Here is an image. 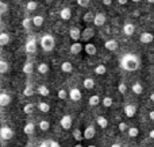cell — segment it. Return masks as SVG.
<instances>
[{"label": "cell", "mask_w": 154, "mask_h": 147, "mask_svg": "<svg viewBox=\"0 0 154 147\" xmlns=\"http://www.w3.org/2000/svg\"><path fill=\"white\" fill-rule=\"evenodd\" d=\"M139 65H141L139 58L131 53L125 54V56L120 58V68L125 69L126 72H134V70H137L139 68Z\"/></svg>", "instance_id": "1"}, {"label": "cell", "mask_w": 154, "mask_h": 147, "mask_svg": "<svg viewBox=\"0 0 154 147\" xmlns=\"http://www.w3.org/2000/svg\"><path fill=\"white\" fill-rule=\"evenodd\" d=\"M54 46H56V40H54L53 35L45 34L42 38H41V47H42L43 51L50 53V51L54 50Z\"/></svg>", "instance_id": "2"}, {"label": "cell", "mask_w": 154, "mask_h": 147, "mask_svg": "<svg viewBox=\"0 0 154 147\" xmlns=\"http://www.w3.org/2000/svg\"><path fill=\"white\" fill-rule=\"evenodd\" d=\"M12 138H14V131L11 127H8V126L0 127V139L7 142V140H11Z\"/></svg>", "instance_id": "3"}, {"label": "cell", "mask_w": 154, "mask_h": 147, "mask_svg": "<svg viewBox=\"0 0 154 147\" xmlns=\"http://www.w3.org/2000/svg\"><path fill=\"white\" fill-rule=\"evenodd\" d=\"M24 50H26V53L29 54V56L37 53V40H35V38H30V39L27 40L26 46H24Z\"/></svg>", "instance_id": "4"}, {"label": "cell", "mask_w": 154, "mask_h": 147, "mask_svg": "<svg viewBox=\"0 0 154 147\" xmlns=\"http://www.w3.org/2000/svg\"><path fill=\"white\" fill-rule=\"evenodd\" d=\"M11 104V96L5 92H2L0 93V108H4V107H8Z\"/></svg>", "instance_id": "5"}, {"label": "cell", "mask_w": 154, "mask_h": 147, "mask_svg": "<svg viewBox=\"0 0 154 147\" xmlns=\"http://www.w3.org/2000/svg\"><path fill=\"white\" fill-rule=\"evenodd\" d=\"M123 112H125V115L127 116V118H134L137 113V107L134 104H128L123 108Z\"/></svg>", "instance_id": "6"}, {"label": "cell", "mask_w": 154, "mask_h": 147, "mask_svg": "<svg viewBox=\"0 0 154 147\" xmlns=\"http://www.w3.org/2000/svg\"><path fill=\"white\" fill-rule=\"evenodd\" d=\"M60 124H61V127L64 130H69L70 127H72V118H70L69 115L62 116L61 120H60Z\"/></svg>", "instance_id": "7"}, {"label": "cell", "mask_w": 154, "mask_h": 147, "mask_svg": "<svg viewBox=\"0 0 154 147\" xmlns=\"http://www.w3.org/2000/svg\"><path fill=\"white\" fill-rule=\"evenodd\" d=\"M69 37L70 39H73L75 42L81 39V31H80V28H77V27H72V28L69 30Z\"/></svg>", "instance_id": "8"}, {"label": "cell", "mask_w": 154, "mask_h": 147, "mask_svg": "<svg viewBox=\"0 0 154 147\" xmlns=\"http://www.w3.org/2000/svg\"><path fill=\"white\" fill-rule=\"evenodd\" d=\"M104 23H106V15H104V14L99 12L93 16V24H95V26H103Z\"/></svg>", "instance_id": "9"}, {"label": "cell", "mask_w": 154, "mask_h": 147, "mask_svg": "<svg viewBox=\"0 0 154 147\" xmlns=\"http://www.w3.org/2000/svg\"><path fill=\"white\" fill-rule=\"evenodd\" d=\"M69 99L72 100V101H79V100H81V92H80V89L77 88H72L69 91Z\"/></svg>", "instance_id": "10"}, {"label": "cell", "mask_w": 154, "mask_h": 147, "mask_svg": "<svg viewBox=\"0 0 154 147\" xmlns=\"http://www.w3.org/2000/svg\"><path fill=\"white\" fill-rule=\"evenodd\" d=\"M93 35H95V31H93L92 27H87L84 31H81V39L82 40H89Z\"/></svg>", "instance_id": "11"}, {"label": "cell", "mask_w": 154, "mask_h": 147, "mask_svg": "<svg viewBox=\"0 0 154 147\" xmlns=\"http://www.w3.org/2000/svg\"><path fill=\"white\" fill-rule=\"evenodd\" d=\"M96 131H95V127L93 126H88L87 128H85V131L82 132V136H84V139H92L93 136H95Z\"/></svg>", "instance_id": "12"}, {"label": "cell", "mask_w": 154, "mask_h": 147, "mask_svg": "<svg viewBox=\"0 0 154 147\" xmlns=\"http://www.w3.org/2000/svg\"><path fill=\"white\" fill-rule=\"evenodd\" d=\"M139 40L142 43H152L154 40V35L152 32H142L141 37H139Z\"/></svg>", "instance_id": "13"}, {"label": "cell", "mask_w": 154, "mask_h": 147, "mask_svg": "<svg viewBox=\"0 0 154 147\" xmlns=\"http://www.w3.org/2000/svg\"><path fill=\"white\" fill-rule=\"evenodd\" d=\"M60 18H61L62 20H69V19L72 18V11H70V8H68V7L62 8V10L60 11Z\"/></svg>", "instance_id": "14"}, {"label": "cell", "mask_w": 154, "mask_h": 147, "mask_svg": "<svg viewBox=\"0 0 154 147\" xmlns=\"http://www.w3.org/2000/svg\"><path fill=\"white\" fill-rule=\"evenodd\" d=\"M104 47L109 51H115V50H118V42L115 39H109L104 43Z\"/></svg>", "instance_id": "15"}, {"label": "cell", "mask_w": 154, "mask_h": 147, "mask_svg": "<svg viewBox=\"0 0 154 147\" xmlns=\"http://www.w3.org/2000/svg\"><path fill=\"white\" fill-rule=\"evenodd\" d=\"M84 50H85V53L88 54V56H95L96 54V46L93 45V43H87V45L84 46Z\"/></svg>", "instance_id": "16"}, {"label": "cell", "mask_w": 154, "mask_h": 147, "mask_svg": "<svg viewBox=\"0 0 154 147\" xmlns=\"http://www.w3.org/2000/svg\"><path fill=\"white\" fill-rule=\"evenodd\" d=\"M134 31H135V27H134V24H131V23H126L125 26H123V32H125L126 35H133L134 34Z\"/></svg>", "instance_id": "17"}, {"label": "cell", "mask_w": 154, "mask_h": 147, "mask_svg": "<svg viewBox=\"0 0 154 147\" xmlns=\"http://www.w3.org/2000/svg\"><path fill=\"white\" fill-rule=\"evenodd\" d=\"M23 131H24V134H26V135H32V134H34V131H35V124L31 123V122H29V123L24 126Z\"/></svg>", "instance_id": "18"}, {"label": "cell", "mask_w": 154, "mask_h": 147, "mask_svg": "<svg viewBox=\"0 0 154 147\" xmlns=\"http://www.w3.org/2000/svg\"><path fill=\"white\" fill-rule=\"evenodd\" d=\"M11 38L7 32H0V46H7L10 43Z\"/></svg>", "instance_id": "19"}, {"label": "cell", "mask_w": 154, "mask_h": 147, "mask_svg": "<svg viewBox=\"0 0 154 147\" xmlns=\"http://www.w3.org/2000/svg\"><path fill=\"white\" fill-rule=\"evenodd\" d=\"M82 49H84V46H82L81 43H80V42H75L72 46H70V53H72V54H79Z\"/></svg>", "instance_id": "20"}, {"label": "cell", "mask_w": 154, "mask_h": 147, "mask_svg": "<svg viewBox=\"0 0 154 147\" xmlns=\"http://www.w3.org/2000/svg\"><path fill=\"white\" fill-rule=\"evenodd\" d=\"M37 93H38V94H41V96H43V97H46V96H49V94H50V91H49L48 86H45V85H39V86L37 88Z\"/></svg>", "instance_id": "21"}, {"label": "cell", "mask_w": 154, "mask_h": 147, "mask_svg": "<svg viewBox=\"0 0 154 147\" xmlns=\"http://www.w3.org/2000/svg\"><path fill=\"white\" fill-rule=\"evenodd\" d=\"M61 70H62L64 73H72V72H73V65L70 64L69 61L62 62V65H61Z\"/></svg>", "instance_id": "22"}, {"label": "cell", "mask_w": 154, "mask_h": 147, "mask_svg": "<svg viewBox=\"0 0 154 147\" xmlns=\"http://www.w3.org/2000/svg\"><path fill=\"white\" fill-rule=\"evenodd\" d=\"M32 26H35V27H41L43 24V16L42 15H35V16H32Z\"/></svg>", "instance_id": "23"}, {"label": "cell", "mask_w": 154, "mask_h": 147, "mask_svg": "<svg viewBox=\"0 0 154 147\" xmlns=\"http://www.w3.org/2000/svg\"><path fill=\"white\" fill-rule=\"evenodd\" d=\"M10 70V65L7 61L4 59H0V74H5V73Z\"/></svg>", "instance_id": "24"}, {"label": "cell", "mask_w": 154, "mask_h": 147, "mask_svg": "<svg viewBox=\"0 0 154 147\" xmlns=\"http://www.w3.org/2000/svg\"><path fill=\"white\" fill-rule=\"evenodd\" d=\"M37 70L39 74H46V73L49 72V65L45 64V62H41V64L37 66Z\"/></svg>", "instance_id": "25"}, {"label": "cell", "mask_w": 154, "mask_h": 147, "mask_svg": "<svg viewBox=\"0 0 154 147\" xmlns=\"http://www.w3.org/2000/svg\"><path fill=\"white\" fill-rule=\"evenodd\" d=\"M32 72H34V65H32V62H26V64L23 65V73L24 74H31Z\"/></svg>", "instance_id": "26"}, {"label": "cell", "mask_w": 154, "mask_h": 147, "mask_svg": "<svg viewBox=\"0 0 154 147\" xmlns=\"http://www.w3.org/2000/svg\"><path fill=\"white\" fill-rule=\"evenodd\" d=\"M100 97L97 96V94H93V96H91L89 97V100H88V103H89V105L91 107H95V105H97V104H100Z\"/></svg>", "instance_id": "27"}, {"label": "cell", "mask_w": 154, "mask_h": 147, "mask_svg": "<svg viewBox=\"0 0 154 147\" xmlns=\"http://www.w3.org/2000/svg\"><path fill=\"white\" fill-rule=\"evenodd\" d=\"M82 84H84V88L85 89H92L93 86H95V80H93V78H91V77H87Z\"/></svg>", "instance_id": "28"}, {"label": "cell", "mask_w": 154, "mask_h": 147, "mask_svg": "<svg viewBox=\"0 0 154 147\" xmlns=\"http://www.w3.org/2000/svg\"><path fill=\"white\" fill-rule=\"evenodd\" d=\"M38 110L41 111V112H49L50 111V105L48 104V103H45V101H39L38 103Z\"/></svg>", "instance_id": "29"}, {"label": "cell", "mask_w": 154, "mask_h": 147, "mask_svg": "<svg viewBox=\"0 0 154 147\" xmlns=\"http://www.w3.org/2000/svg\"><path fill=\"white\" fill-rule=\"evenodd\" d=\"M37 7H38V3L34 2V0H30V2H27V4H26V10L29 11V12L35 11L37 10Z\"/></svg>", "instance_id": "30"}, {"label": "cell", "mask_w": 154, "mask_h": 147, "mask_svg": "<svg viewBox=\"0 0 154 147\" xmlns=\"http://www.w3.org/2000/svg\"><path fill=\"white\" fill-rule=\"evenodd\" d=\"M38 127H39L41 131H48V130L50 128V123H49L48 120H41L39 123H38Z\"/></svg>", "instance_id": "31"}, {"label": "cell", "mask_w": 154, "mask_h": 147, "mask_svg": "<svg viewBox=\"0 0 154 147\" xmlns=\"http://www.w3.org/2000/svg\"><path fill=\"white\" fill-rule=\"evenodd\" d=\"M96 122H97V124L101 127V128H107V127H108V122H107V119L103 118V116H99Z\"/></svg>", "instance_id": "32"}, {"label": "cell", "mask_w": 154, "mask_h": 147, "mask_svg": "<svg viewBox=\"0 0 154 147\" xmlns=\"http://www.w3.org/2000/svg\"><path fill=\"white\" fill-rule=\"evenodd\" d=\"M73 138H75V140H77V142H81V140L84 139V136H82V132L80 131L79 128H76L75 131H73Z\"/></svg>", "instance_id": "33"}, {"label": "cell", "mask_w": 154, "mask_h": 147, "mask_svg": "<svg viewBox=\"0 0 154 147\" xmlns=\"http://www.w3.org/2000/svg\"><path fill=\"white\" fill-rule=\"evenodd\" d=\"M106 72H107V68L104 66V65H97V66H96V69H95V73H96V74H99V76L106 74Z\"/></svg>", "instance_id": "34"}, {"label": "cell", "mask_w": 154, "mask_h": 147, "mask_svg": "<svg viewBox=\"0 0 154 147\" xmlns=\"http://www.w3.org/2000/svg\"><path fill=\"white\" fill-rule=\"evenodd\" d=\"M31 24H32L31 18H24L23 20H22V26L24 27V30H29L30 27H31Z\"/></svg>", "instance_id": "35"}, {"label": "cell", "mask_w": 154, "mask_h": 147, "mask_svg": "<svg viewBox=\"0 0 154 147\" xmlns=\"http://www.w3.org/2000/svg\"><path fill=\"white\" fill-rule=\"evenodd\" d=\"M133 92H134L135 94H141L142 92H143V88H142L141 84L137 82V84H134V85H133Z\"/></svg>", "instance_id": "36"}, {"label": "cell", "mask_w": 154, "mask_h": 147, "mask_svg": "<svg viewBox=\"0 0 154 147\" xmlns=\"http://www.w3.org/2000/svg\"><path fill=\"white\" fill-rule=\"evenodd\" d=\"M23 94H24V96H27V97L32 96V94H34V89H32V86L31 85H27L26 88H24V91H23Z\"/></svg>", "instance_id": "37"}, {"label": "cell", "mask_w": 154, "mask_h": 147, "mask_svg": "<svg viewBox=\"0 0 154 147\" xmlns=\"http://www.w3.org/2000/svg\"><path fill=\"white\" fill-rule=\"evenodd\" d=\"M32 111H34V104H31V103H29V104H26L23 107V112L27 113V115H30Z\"/></svg>", "instance_id": "38"}, {"label": "cell", "mask_w": 154, "mask_h": 147, "mask_svg": "<svg viewBox=\"0 0 154 147\" xmlns=\"http://www.w3.org/2000/svg\"><path fill=\"white\" fill-rule=\"evenodd\" d=\"M127 131H128V135H130L131 138L138 136V134H139V131H138V128H137V127H131V128H128Z\"/></svg>", "instance_id": "39"}, {"label": "cell", "mask_w": 154, "mask_h": 147, "mask_svg": "<svg viewBox=\"0 0 154 147\" xmlns=\"http://www.w3.org/2000/svg\"><path fill=\"white\" fill-rule=\"evenodd\" d=\"M101 104H103L106 108H109L112 105V99L111 97H104V99L101 100Z\"/></svg>", "instance_id": "40"}, {"label": "cell", "mask_w": 154, "mask_h": 147, "mask_svg": "<svg viewBox=\"0 0 154 147\" xmlns=\"http://www.w3.org/2000/svg\"><path fill=\"white\" fill-rule=\"evenodd\" d=\"M93 16L95 15H93L92 12H87L84 15V22L85 23H91V22H93Z\"/></svg>", "instance_id": "41"}, {"label": "cell", "mask_w": 154, "mask_h": 147, "mask_svg": "<svg viewBox=\"0 0 154 147\" xmlns=\"http://www.w3.org/2000/svg\"><path fill=\"white\" fill-rule=\"evenodd\" d=\"M66 97H68V92L65 91V89H60V91H58V99L65 100Z\"/></svg>", "instance_id": "42"}, {"label": "cell", "mask_w": 154, "mask_h": 147, "mask_svg": "<svg viewBox=\"0 0 154 147\" xmlns=\"http://www.w3.org/2000/svg\"><path fill=\"white\" fill-rule=\"evenodd\" d=\"M8 11V7H7V4L5 3H3V2H0V15H3V14H5Z\"/></svg>", "instance_id": "43"}, {"label": "cell", "mask_w": 154, "mask_h": 147, "mask_svg": "<svg viewBox=\"0 0 154 147\" xmlns=\"http://www.w3.org/2000/svg\"><path fill=\"white\" fill-rule=\"evenodd\" d=\"M127 130H128V127H127V124H126L125 122H122V123H119V131L125 132V131H127Z\"/></svg>", "instance_id": "44"}, {"label": "cell", "mask_w": 154, "mask_h": 147, "mask_svg": "<svg viewBox=\"0 0 154 147\" xmlns=\"http://www.w3.org/2000/svg\"><path fill=\"white\" fill-rule=\"evenodd\" d=\"M118 89H119L120 93H126V91H127V86H126V84H119Z\"/></svg>", "instance_id": "45"}, {"label": "cell", "mask_w": 154, "mask_h": 147, "mask_svg": "<svg viewBox=\"0 0 154 147\" xmlns=\"http://www.w3.org/2000/svg\"><path fill=\"white\" fill-rule=\"evenodd\" d=\"M89 2L91 0H77V3H79L81 7H87V5L89 4Z\"/></svg>", "instance_id": "46"}, {"label": "cell", "mask_w": 154, "mask_h": 147, "mask_svg": "<svg viewBox=\"0 0 154 147\" xmlns=\"http://www.w3.org/2000/svg\"><path fill=\"white\" fill-rule=\"evenodd\" d=\"M49 147H61V146H60V143L56 142V140H50V142H49Z\"/></svg>", "instance_id": "47"}, {"label": "cell", "mask_w": 154, "mask_h": 147, "mask_svg": "<svg viewBox=\"0 0 154 147\" xmlns=\"http://www.w3.org/2000/svg\"><path fill=\"white\" fill-rule=\"evenodd\" d=\"M103 4L104 5H111L112 4V0H103Z\"/></svg>", "instance_id": "48"}, {"label": "cell", "mask_w": 154, "mask_h": 147, "mask_svg": "<svg viewBox=\"0 0 154 147\" xmlns=\"http://www.w3.org/2000/svg\"><path fill=\"white\" fill-rule=\"evenodd\" d=\"M38 147H49V142H42V143H39V146Z\"/></svg>", "instance_id": "49"}, {"label": "cell", "mask_w": 154, "mask_h": 147, "mask_svg": "<svg viewBox=\"0 0 154 147\" xmlns=\"http://www.w3.org/2000/svg\"><path fill=\"white\" fill-rule=\"evenodd\" d=\"M127 2H128V0H118V3H119V4H122V5L127 4Z\"/></svg>", "instance_id": "50"}, {"label": "cell", "mask_w": 154, "mask_h": 147, "mask_svg": "<svg viewBox=\"0 0 154 147\" xmlns=\"http://www.w3.org/2000/svg\"><path fill=\"white\" fill-rule=\"evenodd\" d=\"M149 116H150V119H152V120H154V111H152V112L149 113Z\"/></svg>", "instance_id": "51"}, {"label": "cell", "mask_w": 154, "mask_h": 147, "mask_svg": "<svg viewBox=\"0 0 154 147\" xmlns=\"http://www.w3.org/2000/svg\"><path fill=\"white\" fill-rule=\"evenodd\" d=\"M150 138H152V139H154V130H152V131H150Z\"/></svg>", "instance_id": "52"}, {"label": "cell", "mask_w": 154, "mask_h": 147, "mask_svg": "<svg viewBox=\"0 0 154 147\" xmlns=\"http://www.w3.org/2000/svg\"><path fill=\"white\" fill-rule=\"evenodd\" d=\"M111 147H122V146H120V145H119V143H115V145H112Z\"/></svg>", "instance_id": "53"}, {"label": "cell", "mask_w": 154, "mask_h": 147, "mask_svg": "<svg viewBox=\"0 0 154 147\" xmlns=\"http://www.w3.org/2000/svg\"><path fill=\"white\" fill-rule=\"evenodd\" d=\"M134 16H139V11H135V12H134Z\"/></svg>", "instance_id": "54"}, {"label": "cell", "mask_w": 154, "mask_h": 147, "mask_svg": "<svg viewBox=\"0 0 154 147\" xmlns=\"http://www.w3.org/2000/svg\"><path fill=\"white\" fill-rule=\"evenodd\" d=\"M150 99H152V101H154V93L150 94Z\"/></svg>", "instance_id": "55"}, {"label": "cell", "mask_w": 154, "mask_h": 147, "mask_svg": "<svg viewBox=\"0 0 154 147\" xmlns=\"http://www.w3.org/2000/svg\"><path fill=\"white\" fill-rule=\"evenodd\" d=\"M75 147H84V146H82V145H76Z\"/></svg>", "instance_id": "56"}, {"label": "cell", "mask_w": 154, "mask_h": 147, "mask_svg": "<svg viewBox=\"0 0 154 147\" xmlns=\"http://www.w3.org/2000/svg\"><path fill=\"white\" fill-rule=\"evenodd\" d=\"M133 2L134 3H138V2H141V0H133Z\"/></svg>", "instance_id": "57"}, {"label": "cell", "mask_w": 154, "mask_h": 147, "mask_svg": "<svg viewBox=\"0 0 154 147\" xmlns=\"http://www.w3.org/2000/svg\"><path fill=\"white\" fill-rule=\"evenodd\" d=\"M147 2H149V3H154V0H147Z\"/></svg>", "instance_id": "58"}, {"label": "cell", "mask_w": 154, "mask_h": 147, "mask_svg": "<svg viewBox=\"0 0 154 147\" xmlns=\"http://www.w3.org/2000/svg\"><path fill=\"white\" fill-rule=\"evenodd\" d=\"M88 147H96V146H93V145H89V146H88Z\"/></svg>", "instance_id": "59"}, {"label": "cell", "mask_w": 154, "mask_h": 147, "mask_svg": "<svg viewBox=\"0 0 154 147\" xmlns=\"http://www.w3.org/2000/svg\"><path fill=\"white\" fill-rule=\"evenodd\" d=\"M26 147H32V146H31V145H29V146H26Z\"/></svg>", "instance_id": "60"}]
</instances>
